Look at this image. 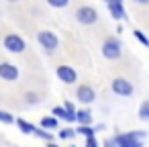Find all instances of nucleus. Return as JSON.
Here are the masks:
<instances>
[{"label":"nucleus","mask_w":149,"mask_h":147,"mask_svg":"<svg viewBox=\"0 0 149 147\" xmlns=\"http://www.w3.org/2000/svg\"><path fill=\"white\" fill-rule=\"evenodd\" d=\"M102 55L106 59H118L123 55V47H120V41L116 37H108L104 43H102Z\"/></svg>","instance_id":"f03ea898"},{"label":"nucleus","mask_w":149,"mask_h":147,"mask_svg":"<svg viewBox=\"0 0 149 147\" xmlns=\"http://www.w3.org/2000/svg\"><path fill=\"white\" fill-rule=\"evenodd\" d=\"M106 2H110V0H106Z\"/></svg>","instance_id":"c85d7f7f"},{"label":"nucleus","mask_w":149,"mask_h":147,"mask_svg":"<svg viewBox=\"0 0 149 147\" xmlns=\"http://www.w3.org/2000/svg\"><path fill=\"white\" fill-rule=\"evenodd\" d=\"M0 121L6 123V125H13V123H15V116H13L10 112H6V110H0Z\"/></svg>","instance_id":"a211bd4d"},{"label":"nucleus","mask_w":149,"mask_h":147,"mask_svg":"<svg viewBox=\"0 0 149 147\" xmlns=\"http://www.w3.org/2000/svg\"><path fill=\"white\" fill-rule=\"evenodd\" d=\"M139 118L141 121H149V100H145L139 108Z\"/></svg>","instance_id":"f3484780"},{"label":"nucleus","mask_w":149,"mask_h":147,"mask_svg":"<svg viewBox=\"0 0 149 147\" xmlns=\"http://www.w3.org/2000/svg\"><path fill=\"white\" fill-rule=\"evenodd\" d=\"M8 2H19V0H8Z\"/></svg>","instance_id":"cd10ccee"},{"label":"nucleus","mask_w":149,"mask_h":147,"mask_svg":"<svg viewBox=\"0 0 149 147\" xmlns=\"http://www.w3.org/2000/svg\"><path fill=\"white\" fill-rule=\"evenodd\" d=\"M63 108H65V112H68V114H72V116H76V106H74V104H72L70 100H68V102L63 104Z\"/></svg>","instance_id":"4be33fe9"},{"label":"nucleus","mask_w":149,"mask_h":147,"mask_svg":"<svg viewBox=\"0 0 149 147\" xmlns=\"http://www.w3.org/2000/svg\"><path fill=\"white\" fill-rule=\"evenodd\" d=\"M37 41H39V45H41L43 49H47V51H55L57 45H59V39H57L55 33H51V31H39V33H37Z\"/></svg>","instance_id":"39448f33"},{"label":"nucleus","mask_w":149,"mask_h":147,"mask_svg":"<svg viewBox=\"0 0 149 147\" xmlns=\"http://www.w3.org/2000/svg\"><path fill=\"white\" fill-rule=\"evenodd\" d=\"M86 147H98V143H96V139H94V137H90V139H86Z\"/></svg>","instance_id":"5701e85b"},{"label":"nucleus","mask_w":149,"mask_h":147,"mask_svg":"<svg viewBox=\"0 0 149 147\" xmlns=\"http://www.w3.org/2000/svg\"><path fill=\"white\" fill-rule=\"evenodd\" d=\"M72 147H74V145H72Z\"/></svg>","instance_id":"c756f323"},{"label":"nucleus","mask_w":149,"mask_h":147,"mask_svg":"<svg viewBox=\"0 0 149 147\" xmlns=\"http://www.w3.org/2000/svg\"><path fill=\"white\" fill-rule=\"evenodd\" d=\"M76 21H78L80 25H94V23L98 21V13H96V8H92V6H80V8L76 10Z\"/></svg>","instance_id":"20e7f679"},{"label":"nucleus","mask_w":149,"mask_h":147,"mask_svg":"<svg viewBox=\"0 0 149 147\" xmlns=\"http://www.w3.org/2000/svg\"><path fill=\"white\" fill-rule=\"evenodd\" d=\"M104 147H116L114 139H106V141H104Z\"/></svg>","instance_id":"b1692460"},{"label":"nucleus","mask_w":149,"mask_h":147,"mask_svg":"<svg viewBox=\"0 0 149 147\" xmlns=\"http://www.w3.org/2000/svg\"><path fill=\"white\" fill-rule=\"evenodd\" d=\"M57 78L63 82V84H74L78 80V74L72 65H59L57 68Z\"/></svg>","instance_id":"1a4fd4ad"},{"label":"nucleus","mask_w":149,"mask_h":147,"mask_svg":"<svg viewBox=\"0 0 149 147\" xmlns=\"http://www.w3.org/2000/svg\"><path fill=\"white\" fill-rule=\"evenodd\" d=\"M27 100H29L31 104H35V102H37V96H35V94H27Z\"/></svg>","instance_id":"393cba45"},{"label":"nucleus","mask_w":149,"mask_h":147,"mask_svg":"<svg viewBox=\"0 0 149 147\" xmlns=\"http://www.w3.org/2000/svg\"><path fill=\"white\" fill-rule=\"evenodd\" d=\"M47 147H59V145H55V143L51 141V143H47Z\"/></svg>","instance_id":"bb28decb"},{"label":"nucleus","mask_w":149,"mask_h":147,"mask_svg":"<svg viewBox=\"0 0 149 147\" xmlns=\"http://www.w3.org/2000/svg\"><path fill=\"white\" fill-rule=\"evenodd\" d=\"M133 35H135V39H139V41H141L143 45H147V47H149V39L145 37V33H143V31H139V29H135V31H133Z\"/></svg>","instance_id":"aec40b11"},{"label":"nucleus","mask_w":149,"mask_h":147,"mask_svg":"<svg viewBox=\"0 0 149 147\" xmlns=\"http://www.w3.org/2000/svg\"><path fill=\"white\" fill-rule=\"evenodd\" d=\"M74 135H76L74 129H63V131H59V137H61V139H74Z\"/></svg>","instance_id":"412c9836"},{"label":"nucleus","mask_w":149,"mask_h":147,"mask_svg":"<svg viewBox=\"0 0 149 147\" xmlns=\"http://www.w3.org/2000/svg\"><path fill=\"white\" fill-rule=\"evenodd\" d=\"M112 92L116 96H131L133 94V84L127 80V78H114L112 84H110Z\"/></svg>","instance_id":"423d86ee"},{"label":"nucleus","mask_w":149,"mask_h":147,"mask_svg":"<svg viewBox=\"0 0 149 147\" xmlns=\"http://www.w3.org/2000/svg\"><path fill=\"white\" fill-rule=\"evenodd\" d=\"M57 125H59V121L55 118V116H45V118H41V129H57Z\"/></svg>","instance_id":"ddd939ff"},{"label":"nucleus","mask_w":149,"mask_h":147,"mask_svg":"<svg viewBox=\"0 0 149 147\" xmlns=\"http://www.w3.org/2000/svg\"><path fill=\"white\" fill-rule=\"evenodd\" d=\"M17 125H19V129H21L23 133H27V135L35 131V125H31V123H27L25 118H17Z\"/></svg>","instance_id":"2eb2a0df"},{"label":"nucleus","mask_w":149,"mask_h":147,"mask_svg":"<svg viewBox=\"0 0 149 147\" xmlns=\"http://www.w3.org/2000/svg\"><path fill=\"white\" fill-rule=\"evenodd\" d=\"M4 49L10 51V53H23V51L27 49V43H25V39H23L21 35L10 33V35L4 37Z\"/></svg>","instance_id":"7ed1b4c3"},{"label":"nucleus","mask_w":149,"mask_h":147,"mask_svg":"<svg viewBox=\"0 0 149 147\" xmlns=\"http://www.w3.org/2000/svg\"><path fill=\"white\" fill-rule=\"evenodd\" d=\"M76 121L80 125H90L92 123V110L84 108V110H76Z\"/></svg>","instance_id":"9b49d317"},{"label":"nucleus","mask_w":149,"mask_h":147,"mask_svg":"<svg viewBox=\"0 0 149 147\" xmlns=\"http://www.w3.org/2000/svg\"><path fill=\"white\" fill-rule=\"evenodd\" d=\"M145 133L143 131H131V133H120L114 137L116 147H143Z\"/></svg>","instance_id":"f257e3e1"},{"label":"nucleus","mask_w":149,"mask_h":147,"mask_svg":"<svg viewBox=\"0 0 149 147\" xmlns=\"http://www.w3.org/2000/svg\"><path fill=\"white\" fill-rule=\"evenodd\" d=\"M33 135H37L39 139H45V141H53V133H49V131H45V129H39V127H35V131H33Z\"/></svg>","instance_id":"dca6fc26"},{"label":"nucleus","mask_w":149,"mask_h":147,"mask_svg":"<svg viewBox=\"0 0 149 147\" xmlns=\"http://www.w3.org/2000/svg\"><path fill=\"white\" fill-rule=\"evenodd\" d=\"M76 133L84 135L86 139H90V137H94V135H96V133H94V127H90V125H80V127L76 129Z\"/></svg>","instance_id":"4468645a"},{"label":"nucleus","mask_w":149,"mask_h":147,"mask_svg":"<svg viewBox=\"0 0 149 147\" xmlns=\"http://www.w3.org/2000/svg\"><path fill=\"white\" fill-rule=\"evenodd\" d=\"M76 98H78L80 102H84V104H90V102L96 100V92H94L92 86L82 84V86H78V90H76Z\"/></svg>","instance_id":"0eeeda50"},{"label":"nucleus","mask_w":149,"mask_h":147,"mask_svg":"<svg viewBox=\"0 0 149 147\" xmlns=\"http://www.w3.org/2000/svg\"><path fill=\"white\" fill-rule=\"evenodd\" d=\"M47 4L53 6V8H63V6L70 4V0H47Z\"/></svg>","instance_id":"6ab92c4d"},{"label":"nucleus","mask_w":149,"mask_h":147,"mask_svg":"<svg viewBox=\"0 0 149 147\" xmlns=\"http://www.w3.org/2000/svg\"><path fill=\"white\" fill-rule=\"evenodd\" d=\"M0 78L6 80V82H15V80H19V68H17L15 63L2 61V63H0Z\"/></svg>","instance_id":"6e6552de"},{"label":"nucleus","mask_w":149,"mask_h":147,"mask_svg":"<svg viewBox=\"0 0 149 147\" xmlns=\"http://www.w3.org/2000/svg\"><path fill=\"white\" fill-rule=\"evenodd\" d=\"M51 112H53V116H55L57 121H59V118H63V121H68V123H74V121H76V116L68 114L63 106H53V110H51Z\"/></svg>","instance_id":"f8f14e48"},{"label":"nucleus","mask_w":149,"mask_h":147,"mask_svg":"<svg viewBox=\"0 0 149 147\" xmlns=\"http://www.w3.org/2000/svg\"><path fill=\"white\" fill-rule=\"evenodd\" d=\"M137 4H149V0H135Z\"/></svg>","instance_id":"a878e982"},{"label":"nucleus","mask_w":149,"mask_h":147,"mask_svg":"<svg viewBox=\"0 0 149 147\" xmlns=\"http://www.w3.org/2000/svg\"><path fill=\"white\" fill-rule=\"evenodd\" d=\"M108 10H110L112 19H116V21L127 19V10L123 6V0H110V2H108Z\"/></svg>","instance_id":"9d476101"}]
</instances>
